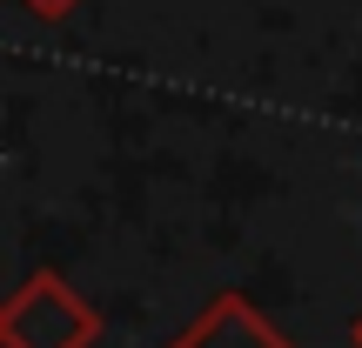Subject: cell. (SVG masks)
<instances>
[{"label": "cell", "mask_w": 362, "mask_h": 348, "mask_svg": "<svg viewBox=\"0 0 362 348\" xmlns=\"http://www.w3.org/2000/svg\"><path fill=\"white\" fill-rule=\"evenodd\" d=\"M101 315L61 268H34L0 301V348H94Z\"/></svg>", "instance_id": "1"}, {"label": "cell", "mask_w": 362, "mask_h": 348, "mask_svg": "<svg viewBox=\"0 0 362 348\" xmlns=\"http://www.w3.org/2000/svg\"><path fill=\"white\" fill-rule=\"evenodd\" d=\"M161 348H296L282 335V328L262 315L255 295H242V288H221V295H208L202 308L188 315V328L168 335Z\"/></svg>", "instance_id": "2"}, {"label": "cell", "mask_w": 362, "mask_h": 348, "mask_svg": "<svg viewBox=\"0 0 362 348\" xmlns=\"http://www.w3.org/2000/svg\"><path fill=\"white\" fill-rule=\"evenodd\" d=\"M27 13H34V20H67V13L81 7V0H21Z\"/></svg>", "instance_id": "3"}, {"label": "cell", "mask_w": 362, "mask_h": 348, "mask_svg": "<svg viewBox=\"0 0 362 348\" xmlns=\"http://www.w3.org/2000/svg\"><path fill=\"white\" fill-rule=\"evenodd\" d=\"M349 348H362V308H356V322H349Z\"/></svg>", "instance_id": "4"}]
</instances>
